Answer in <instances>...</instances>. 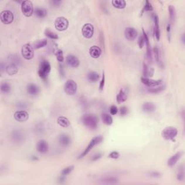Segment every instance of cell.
<instances>
[{
    "mask_svg": "<svg viewBox=\"0 0 185 185\" xmlns=\"http://www.w3.org/2000/svg\"><path fill=\"white\" fill-rule=\"evenodd\" d=\"M169 16H170V21L172 23H174L175 22L176 19V9L173 5H170L169 7Z\"/></svg>",
    "mask_w": 185,
    "mask_h": 185,
    "instance_id": "35",
    "label": "cell"
},
{
    "mask_svg": "<svg viewBox=\"0 0 185 185\" xmlns=\"http://www.w3.org/2000/svg\"><path fill=\"white\" fill-rule=\"evenodd\" d=\"M57 123L62 127H68L69 126V121L65 116H60L57 119Z\"/></svg>",
    "mask_w": 185,
    "mask_h": 185,
    "instance_id": "27",
    "label": "cell"
},
{
    "mask_svg": "<svg viewBox=\"0 0 185 185\" xmlns=\"http://www.w3.org/2000/svg\"><path fill=\"white\" fill-rule=\"evenodd\" d=\"M0 19L1 23L4 24L9 25L12 23L14 21V15L12 11L4 10L0 14Z\"/></svg>",
    "mask_w": 185,
    "mask_h": 185,
    "instance_id": "9",
    "label": "cell"
},
{
    "mask_svg": "<svg viewBox=\"0 0 185 185\" xmlns=\"http://www.w3.org/2000/svg\"><path fill=\"white\" fill-rule=\"evenodd\" d=\"M108 157L111 158H113V159H116L119 157V153L116 151H113L108 155Z\"/></svg>",
    "mask_w": 185,
    "mask_h": 185,
    "instance_id": "45",
    "label": "cell"
},
{
    "mask_svg": "<svg viewBox=\"0 0 185 185\" xmlns=\"http://www.w3.org/2000/svg\"><path fill=\"white\" fill-rule=\"evenodd\" d=\"M181 39H182V42H183V43H184V41H185V39H184V34H183L182 35V38H181Z\"/></svg>",
    "mask_w": 185,
    "mask_h": 185,
    "instance_id": "56",
    "label": "cell"
},
{
    "mask_svg": "<svg viewBox=\"0 0 185 185\" xmlns=\"http://www.w3.org/2000/svg\"><path fill=\"white\" fill-rule=\"evenodd\" d=\"M36 150L40 153H46L49 150V145L45 140H40L36 144Z\"/></svg>",
    "mask_w": 185,
    "mask_h": 185,
    "instance_id": "16",
    "label": "cell"
},
{
    "mask_svg": "<svg viewBox=\"0 0 185 185\" xmlns=\"http://www.w3.org/2000/svg\"><path fill=\"white\" fill-rule=\"evenodd\" d=\"M65 92L67 95L72 96L74 95L77 91V85L73 80H68L65 82V86H64Z\"/></svg>",
    "mask_w": 185,
    "mask_h": 185,
    "instance_id": "7",
    "label": "cell"
},
{
    "mask_svg": "<svg viewBox=\"0 0 185 185\" xmlns=\"http://www.w3.org/2000/svg\"><path fill=\"white\" fill-rule=\"evenodd\" d=\"M21 10L23 15L26 17H30L33 14L34 10L32 2L29 0L22 1L21 3Z\"/></svg>",
    "mask_w": 185,
    "mask_h": 185,
    "instance_id": "5",
    "label": "cell"
},
{
    "mask_svg": "<svg viewBox=\"0 0 185 185\" xmlns=\"http://www.w3.org/2000/svg\"><path fill=\"white\" fill-rule=\"evenodd\" d=\"M153 20H154L155 27H154V35L158 41H159L160 37H161V33H160L159 28V19L157 15H153Z\"/></svg>",
    "mask_w": 185,
    "mask_h": 185,
    "instance_id": "21",
    "label": "cell"
},
{
    "mask_svg": "<svg viewBox=\"0 0 185 185\" xmlns=\"http://www.w3.org/2000/svg\"><path fill=\"white\" fill-rule=\"evenodd\" d=\"M45 35H46L48 38H51V39H53V40H57L59 38L58 35H57V33L52 32V31L49 30V29H46V30H45Z\"/></svg>",
    "mask_w": 185,
    "mask_h": 185,
    "instance_id": "38",
    "label": "cell"
},
{
    "mask_svg": "<svg viewBox=\"0 0 185 185\" xmlns=\"http://www.w3.org/2000/svg\"><path fill=\"white\" fill-rule=\"evenodd\" d=\"M141 81H142V83L144 85H147L148 87H151V88H153V87H156V86H159L161 84L163 83V81L161 80H151V79L147 78V77H142L141 78Z\"/></svg>",
    "mask_w": 185,
    "mask_h": 185,
    "instance_id": "14",
    "label": "cell"
},
{
    "mask_svg": "<svg viewBox=\"0 0 185 185\" xmlns=\"http://www.w3.org/2000/svg\"><path fill=\"white\" fill-rule=\"evenodd\" d=\"M1 92L3 93H9L11 91V86L10 84L7 82H1V86H0Z\"/></svg>",
    "mask_w": 185,
    "mask_h": 185,
    "instance_id": "33",
    "label": "cell"
},
{
    "mask_svg": "<svg viewBox=\"0 0 185 185\" xmlns=\"http://www.w3.org/2000/svg\"><path fill=\"white\" fill-rule=\"evenodd\" d=\"M48 41L46 39H41V40H38L37 41H35L33 44V48L35 49H38L40 48H43L44 46H46L47 45Z\"/></svg>",
    "mask_w": 185,
    "mask_h": 185,
    "instance_id": "32",
    "label": "cell"
},
{
    "mask_svg": "<svg viewBox=\"0 0 185 185\" xmlns=\"http://www.w3.org/2000/svg\"><path fill=\"white\" fill-rule=\"evenodd\" d=\"M68 26H69V21L64 17H59L54 22L55 28L59 31L66 30L67 29Z\"/></svg>",
    "mask_w": 185,
    "mask_h": 185,
    "instance_id": "8",
    "label": "cell"
},
{
    "mask_svg": "<svg viewBox=\"0 0 185 185\" xmlns=\"http://www.w3.org/2000/svg\"><path fill=\"white\" fill-rule=\"evenodd\" d=\"M101 49L98 46H93L89 49V54L91 57L94 59H97L101 55Z\"/></svg>",
    "mask_w": 185,
    "mask_h": 185,
    "instance_id": "20",
    "label": "cell"
},
{
    "mask_svg": "<svg viewBox=\"0 0 185 185\" xmlns=\"http://www.w3.org/2000/svg\"><path fill=\"white\" fill-rule=\"evenodd\" d=\"M11 139L16 144H21L25 140V134L21 130H15L11 133Z\"/></svg>",
    "mask_w": 185,
    "mask_h": 185,
    "instance_id": "10",
    "label": "cell"
},
{
    "mask_svg": "<svg viewBox=\"0 0 185 185\" xmlns=\"http://www.w3.org/2000/svg\"><path fill=\"white\" fill-rule=\"evenodd\" d=\"M101 119L103 121V124L106 125H111L113 123V119L110 114L106 113H103L101 114Z\"/></svg>",
    "mask_w": 185,
    "mask_h": 185,
    "instance_id": "28",
    "label": "cell"
},
{
    "mask_svg": "<svg viewBox=\"0 0 185 185\" xmlns=\"http://www.w3.org/2000/svg\"><path fill=\"white\" fill-rule=\"evenodd\" d=\"M101 182L105 184H115L118 183V179L115 177H106L101 179Z\"/></svg>",
    "mask_w": 185,
    "mask_h": 185,
    "instance_id": "26",
    "label": "cell"
},
{
    "mask_svg": "<svg viewBox=\"0 0 185 185\" xmlns=\"http://www.w3.org/2000/svg\"><path fill=\"white\" fill-rule=\"evenodd\" d=\"M62 1H60V0H52V1H50V4L52 7H57L60 6V4H61Z\"/></svg>",
    "mask_w": 185,
    "mask_h": 185,
    "instance_id": "46",
    "label": "cell"
},
{
    "mask_svg": "<svg viewBox=\"0 0 185 185\" xmlns=\"http://www.w3.org/2000/svg\"><path fill=\"white\" fill-rule=\"evenodd\" d=\"M127 99V95L126 91H124V88L120 90L119 93H118L117 96H116V101H117L118 103H122L123 102L125 101Z\"/></svg>",
    "mask_w": 185,
    "mask_h": 185,
    "instance_id": "24",
    "label": "cell"
},
{
    "mask_svg": "<svg viewBox=\"0 0 185 185\" xmlns=\"http://www.w3.org/2000/svg\"><path fill=\"white\" fill-rule=\"evenodd\" d=\"M178 133V130L173 127L165 128L162 132V136L166 140H173Z\"/></svg>",
    "mask_w": 185,
    "mask_h": 185,
    "instance_id": "6",
    "label": "cell"
},
{
    "mask_svg": "<svg viewBox=\"0 0 185 185\" xmlns=\"http://www.w3.org/2000/svg\"><path fill=\"white\" fill-rule=\"evenodd\" d=\"M145 44V41H144V38L142 35H140L139 38V39H138V45H139L140 48V49H142V47H143Z\"/></svg>",
    "mask_w": 185,
    "mask_h": 185,
    "instance_id": "49",
    "label": "cell"
},
{
    "mask_svg": "<svg viewBox=\"0 0 185 185\" xmlns=\"http://www.w3.org/2000/svg\"><path fill=\"white\" fill-rule=\"evenodd\" d=\"M51 65L47 60H43L40 64L39 69H38V75L43 79L44 81L48 80V76L51 72Z\"/></svg>",
    "mask_w": 185,
    "mask_h": 185,
    "instance_id": "2",
    "label": "cell"
},
{
    "mask_svg": "<svg viewBox=\"0 0 185 185\" xmlns=\"http://www.w3.org/2000/svg\"><path fill=\"white\" fill-rule=\"evenodd\" d=\"M161 174L159 173V172H150V176H153V177H155V178H157V177H160L161 176Z\"/></svg>",
    "mask_w": 185,
    "mask_h": 185,
    "instance_id": "51",
    "label": "cell"
},
{
    "mask_svg": "<svg viewBox=\"0 0 185 185\" xmlns=\"http://www.w3.org/2000/svg\"><path fill=\"white\" fill-rule=\"evenodd\" d=\"M101 156H102L101 153H97V154L94 155L92 158H91V161H97V160H99V158H101Z\"/></svg>",
    "mask_w": 185,
    "mask_h": 185,
    "instance_id": "50",
    "label": "cell"
},
{
    "mask_svg": "<svg viewBox=\"0 0 185 185\" xmlns=\"http://www.w3.org/2000/svg\"><path fill=\"white\" fill-rule=\"evenodd\" d=\"M6 72L10 75H14V74H17L18 72V65L16 64L13 63V62H9V64L7 65V67H6Z\"/></svg>",
    "mask_w": 185,
    "mask_h": 185,
    "instance_id": "18",
    "label": "cell"
},
{
    "mask_svg": "<svg viewBox=\"0 0 185 185\" xmlns=\"http://www.w3.org/2000/svg\"><path fill=\"white\" fill-rule=\"evenodd\" d=\"M166 30H167L168 35H169V39L170 40V31H171V25L168 24L167 27H166Z\"/></svg>",
    "mask_w": 185,
    "mask_h": 185,
    "instance_id": "55",
    "label": "cell"
},
{
    "mask_svg": "<svg viewBox=\"0 0 185 185\" xmlns=\"http://www.w3.org/2000/svg\"><path fill=\"white\" fill-rule=\"evenodd\" d=\"M73 169H74V166H69L66 167L65 169H64L62 171L61 174L62 176H67L71 173L72 172Z\"/></svg>",
    "mask_w": 185,
    "mask_h": 185,
    "instance_id": "41",
    "label": "cell"
},
{
    "mask_svg": "<svg viewBox=\"0 0 185 185\" xmlns=\"http://www.w3.org/2000/svg\"><path fill=\"white\" fill-rule=\"evenodd\" d=\"M102 140H103V137H102L101 135H98V136L94 137V138H93V139L91 140V142H89L88 147H87L85 149V150L82 152V154L80 155V156L78 157V158H83L84 156H85V155L88 154V153H89V152L91 151V150H92V149L95 147V146L97 145H99V143H100V142H101Z\"/></svg>",
    "mask_w": 185,
    "mask_h": 185,
    "instance_id": "3",
    "label": "cell"
},
{
    "mask_svg": "<svg viewBox=\"0 0 185 185\" xmlns=\"http://www.w3.org/2000/svg\"><path fill=\"white\" fill-rule=\"evenodd\" d=\"M153 72H154V70L152 68H149L147 66L146 64L143 63V76L144 77H152L153 74Z\"/></svg>",
    "mask_w": 185,
    "mask_h": 185,
    "instance_id": "30",
    "label": "cell"
},
{
    "mask_svg": "<svg viewBox=\"0 0 185 185\" xmlns=\"http://www.w3.org/2000/svg\"><path fill=\"white\" fill-rule=\"evenodd\" d=\"M18 106L19 108H21V109H25V108H27V104H26L25 103H19L18 104Z\"/></svg>",
    "mask_w": 185,
    "mask_h": 185,
    "instance_id": "54",
    "label": "cell"
},
{
    "mask_svg": "<svg viewBox=\"0 0 185 185\" xmlns=\"http://www.w3.org/2000/svg\"><path fill=\"white\" fill-rule=\"evenodd\" d=\"M60 75H61L62 77H65V70H64V67L62 66V64H60Z\"/></svg>",
    "mask_w": 185,
    "mask_h": 185,
    "instance_id": "53",
    "label": "cell"
},
{
    "mask_svg": "<svg viewBox=\"0 0 185 185\" xmlns=\"http://www.w3.org/2000/svg\"><path fill=\"white\" fill-rule=\"evenodd\" d=\"M127 113H128V108H127L126 106H122V108H120L121 116H125V115L127 114Z\"/></svg>",
    "mask_w": 185,
    "mask_h": 185,
    "instance_id": "47",
    "label": "cell"
},
{
    "mask_svg": "<svg viewBox=\"0 0 185 185\" xmlns=\"http://www.w3.org/2000/svg\"><path fill=\"white\" fill-rule=\"evenodd\" d=\"M153 6H152V4H150V2L149 1H145V4L144 5V7L143 9H142V13H141V15H142V13L144 12V11H153Z\"/></svg>",
    "mask_w": 185,
    "mask_h": 185,
    "instance_id": "40",
    "label": "cell"
},
{
    "mask_svg": "<svg viewBox=\"0 0 185 185\" xmlns=\"http://www.w3.org/2000/svg\"><path fill=\"white\" fill-rule=\"evenodd\" d=\"M164 89H165V86L164 85H162V86L153 87V88H149V89H147V91L151 93H158L164 91Z\"/></svg>",
    "mask_w": 185,
    "mask_h": 185,
    "instance_id": "39",
    "label": "cell"
},
{
    "mask_svg": "<svg viewBox=\"0 0 185 185\" xmlns=\"http://www.w3.org/2000/svg\"><path fill=\"white\" fill-rule=\"evenodd\" d=\"M27 92L28 94L32 95V96H35L40 92V89L38 85H35V84H29L27 86Z\"/></svg>",
    "mask_w": 185,
    "mask_h": 185,
    "instance_id": "23",
    "label": "cell"
},
{
    "mask_svg": "<svg viewBox=\"0 0 185 185\" xmlns=\"http://www.w3.org/2000/svg\"><path fill=\"white\" fill-rule=\"evenodd\" d=\"M142 108L145 112H147V113L153 112L155 108V106L153 103H150V102H146V103H144L143 104H142Z\"/></svg>",
    "mask_w": 185,
    "mask_h": 185,
    "instance_id": "25",
    "label": "cell"
},
{
    "mask_svg": "<svg viewBox=\"0 0 185 185\" xmlns=\"http://www.w3.org/2000/svg\"><path fill=\"white\" fill-rule=\"evenodd\" d=\"M99 79V74L96 72H91L88 74V80L91 82L98 81Z\"/></svg>",
    "mask_w": 185,
    "mask_h": 185,
    "instance_id": "34",
    "label": "cell"
},
{
    "mask_svg": "<svg viewBox=\"0 0 185 185\" xmlns=\"http://www.w3.org/2000/svg\"><path fill=\"white\" fill-rule=\"evenodd\" d=\"M118 112V108L116 106L113 105L110 107V113L111 115H116Z\"/></svg>",
    "mask_w": 185,
    "mask_h": 185,
    "instance_id": "44",
    "label": "cell"
},
{
    "mask_svg": "<svg viewBox=\"0 0 185 185\" xmlns=\"http://www.w3.org/2000/svg\"><path fill=\"white\" fill-rule=\"evenodd\" d=\"M66 62L69 67L72 68H76L80 65V61H79L78 58L72 54H69L67 57Z\"/></svg>",
    "mask_w": 185,
    "mask_h": 185,
    "instance_id": "15",
    "label": "cell"
},
{
    "mask_svg": "<svg viewBox=\"0 0 185 185\" xmlns=\"http://www.w3.org/2000/svg\"><path fill=\"white\" fill-rule=\"evenodd\" d=\"M21 54L23 58L26 60H30L33 58V48L29 43H26L22 46Z\"/></svg>",
    "mask_w": 185,
    "mask_h": 185,
    "instance_id": "4",
    "label": "cell"
},
{
    "mask_svg": "<svg viewBox=\"0 0 185 185\" xmlns=\"http://www.w3.org/2000/svg\"><path fill=\"white\" fill-rule=\"evenodd\" d=\"M81 121L85 127L92 130H96L99 124V118L97 117V116L92 113L84 114L82 116Z\"/></svg>",
    "mask_w": 185,
    "mask_h": 185,
    "instance_id": "1",
    "label": "cell"
},
{
    "mask_svg": "<svg viewBox=\"0 0 185 185\" xmlns=\"http://www.w3.org/2000/svg\"><path fill=\"white\" fill-rule=\"evenodd\" d=\"M138 31L134 28H127L124 30L125 38L129 41H134L138 37Z\"/></svg>",
    "mask_w": 185,
    "mask_h": 185,
    "instance_id": "13",
    "label": "cell"
},
{
    "mask_svg": "<svg viewBox=\"0 0 185 185\" xmlns=\"http://www.w3.org/2000/svg\"><path fill=\"white\" fill-rule=\"evenodd\" d=\"M104 85H105V73L103 72L101 80V82H100V86H99V88H100L101 91H102V90L103 89Z\"/></svg>",
    "mask_w": 185,
    "mask_h": 185,
    "instance_id": "48",
    "label": "cell"
},
{
    "mask_svg": "<svg viewBox=\"0 0 185 185\" xmlns=\"http://www.w3.org/2000/svg\"><path fill=\"white\" fill-rule=\"evenodd\" d=\"M142 36H143V38H144L145 44L146 47H147V57H148L149 60L151 61L152 60V49H151V47H150L148 37H147V35L146 34V33L145 32L144 30H142Z\"/></svg>",
    "mask_w": 185,
    "mask_h": 185,
    "instance_id": "19",
    "label": "cell"
},
{
    "mask_svg": "<svg viewBox=\"0 0 185 185\" xmlns=\"http://www.w3.org/2000/svg\"><path fill=\"white\" fill-rule=\"evenodd\" d=\"M34 12L35 16L39 18H43L47 15V10L44 8H36L35 9Z\"/></svg>",
    "mask_w": 185,
    "mask_h": 185,
    "instance_id": "29",
    "label": "cell"
},
{
    "mask_svg": "<svg viewBox=\"0 0 185 185\" xmlns=\"http://www.w3.org/2000/svg\"><path fill=\"white\" fill-rule=\"evenodd\" d=\"M35 131L38 134H40V133L42 134L43 132H44V128H43V127L41 125V124H39L35 127Z\"/></svg>",
    "mask_w": 185,
    "mask_h": 185,
    "instance_id": "43",
    "label": "cell"
},
{
    "mask_svg": "<svg viewBox=\"0 0 185 185\" xmlns=\"http://www.w3.org/2000/svg\"><path fill=\"white\" fill-rule=\"evenodd\" d=\"M184 178V166L181 165L179 167L178 169V173H177V179L179 181H182Z\"/></svg>",
    "mask_w": 185,
    "mask_h": 185,
    "instance_id": "37",
    "label": "cell"
},
{
    "mask_svg": "<svg viewBox=\"0 0 185 185\" xmlns=\"http://www.w3.org/2000/svg\"><path fill=\"white\" fill-rule=\"evenodd\" d=\"M65 176H60V178L58 179V180H57V181H58L59 184H64V183L65 182Z\"/></svg>",
    "mask_w": 185,
    "mask_h": 185,
    "instance_id": "52",
    "label": "cell"
},
{
    "mask_svg": "<svg viewBox=\"0 0 185 185\" xmlns=\"http://www.w3.org/2000/svg\"><path fill=\"white\" fill-rule=\"evenodd\" d=\"M29 114L27 111L24 110H21V111H17L14 113V118L16 121L19 122H25L28 119Z\"/></svg>",
    "mask_w": 185,
    "mask_h": 185,
    "instance_id": "12",
    "label": "cell"
},
{
    "mask_svg": "<svg viewBox=\"0 0 185 185\" xmlns=\"http://www.w3.org/2000/svg\"><path fill=\"white\" fill-rule=\"evenodd\" d=\"M54 54L56 55V57H57V60H58L60 62H62L64 60V57H63V52L61 50V49H58V48H57V49H54Z\"/></svg>",
    "mask_w": 185,
    "mask_h": 185,
    "instance_id": "36",
    "label": "cell"
},
{
    "mask_svg": "<svg viewBox=\"0 0 185 185\" xmlns=\"http://www.w3.org/2000/svg\"><path fill=\"white\" fill-rule=\"evenodd\" d=\"M82 35L85 38H91L94 34V27L90 23H86L82 28Z\"/></svg>",
    "mask_w": 185,
    "mask_h": 185,
    "instance_id": "11",
    "label": "cell"
},
{
    "mask_svg": "<svg viewBox=\"0 0 185 185\" xmlns=\"http://www.w3.org/2000/svg\"><path fill=\"white\" fill-rule=\"evenodd\" d=\"M182 154V152H178V153H176V154L172 155V156L169 158V161H168V165H169L170 167H172V166H174V165L177 163V161H179V159H180V158H181Z\"/></svg>",
    "mask_w": 185,
    "mask_h": 185,
    "instance_id": "22",
    "label": "cell"
},
{
    "mask_svg": "<svg viewBox=\"0 0 185 185\" xmlns=\"http://www.w3.org/2000/svg\"><path fill=\"white\" fill-rule=\"evenodd\" d=\"M58 140L60 144L62 146H68L71 143V138L68 135L65 133H62L60 135L58 138Z\"/></svg>",
    "mask_w": 185,
    "mask_h": 185,
    "instance_id": "17",
    "label": "cell"
},
{
    "mask_svg": "<svg viewBox=\"0 0 185 185\" xmlns=\"http://www.w3.org/2000/svg\"><path fill=\"white\" fill-rule=\"evenodd\" d=\"M153 54H154L155 56V59L157 62L159 61V59H160V52H159V49H158V46H155L153 48Z\"/></svg>",
    "mask_w": 185,
    "mask_h": 185,
    "instance_id": "42",
    "label": "cell"
},
{
    "mask_svg": "<svg viewBox=\"0 0 185 185\" xmlns=\"http://www.w3.org/2000/svg\"><path fill=\"white\" fill-rule=\"evenodd\" d=\"M111 3L113 7L117 9H124L126 7V1L124 0H113Z\"/></svg>",
    "mask_w": 185,
    "mask_h": 185,
    "instance_id": "31",
    "label": "cell"
}]
</instances>
